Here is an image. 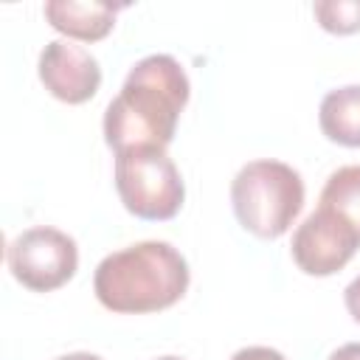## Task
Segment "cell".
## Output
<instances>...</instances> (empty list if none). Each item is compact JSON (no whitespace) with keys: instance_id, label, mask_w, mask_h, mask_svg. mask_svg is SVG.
Masks as SVG:
<instances>
[{"instance_id":"obj_1","label":"cell","mask_w":360,"mask_h":360,"mask_svg":"<svg viewBox=\"0 0 360 360\" xmlns=\"http://www.w3.org/2000/svg\"><path fill=\"white\" fill-rule=\"evenodd\" d=\"M188 76L169 53H149L135 62L104 110V141L124 152L132 146L166 149L177 132L183 107L188 104Z\"/></svg>"},{"instance_id":"obj_2","label":"cell","mask_w":360,"mask_h":360,"mask_svg":"<svg viewBox=\"0 0 360 360\" xmlns=\"http://www.w3.org/2000/svg\"><path fill=\"white\" fill-rule=\"evenodd\" d=\"M188 290V262L160 239L135 242L104 256L93 276V292L110 312L141 315L177 304Z\"/></svg>"},{"instance_id":"obj_3","label":"cell","mask_w":360,"mask_h":360,"mask_svg":"<svg viewBox=\"0 0 360 360\" xmlns=\"http://www.w3.org/2000/svg\"><path fill=\"white\" fill-rule=\"evenodd\" d=\"M231 205L245 231L259 239H278L304 208V180L281 160H250L231 180Z\"/></svg>"},{"instance_id":"obj_4","label":"cell","mask_w":360,"mask_h":360,"mask_svg":"<svg viewBox=\"0 0 360 360\" xmlns=\"http://www.w3.org/2000/svg\"><path fill=\"white\" fill-rule=\"evenodd\" d=\"M115 188L124 208L138 219H172L186 200L180 169L160 146L115 152Z\"/></svg>"},{"instance_id":"obj_5","label":"cell","mask_w":360,"mask_h":360,"mask_svg":"<svg viewBox=\"0 0 360 360\" xmlns=\"http://www.w3.org/2000/svg\"><path fill=\"white\" fill-rule=\"evenodd\" d=\"M6 262L11 276L22 287L34 292H51L73 278L79 267V248L76 239L68 236L65 231L51 225H37L17 233L8 242Z\"/></svg>"},{"instance_id":"obj_6","label":"cell","mask_w":360,"mask_h":360,"mask_svg":"<svg viewBox=\"0 0 360 360\" xmlns=\"http://www.w3.org/2000/svg\"><path fill=\"white\" fill-rule=\"evenodd\" d=\"M360 248L354 228L335 211L318 205L292 233V262L307 276H332L343 270Z\"/></svg>"},{"instance_id":"obj_7","label":"cell","mask_w":360,"mask_h":360,"mask_svg":"<svg viewBox=\"0 0 360 360\" xmlns=\"http://www.w3.org/2000/svg\"><path fill=\"white\" fill-rule=\"evenodd\" d=\"M37 73H39V82L45 84V90L65 104L90 101L101 84L98 59L87 48H82L70 39L48 42L39 51Z\"/></svg>"},{"instance_id":"obj_8","label":"cell","mask_w":360,"mask_h":360,"mask_svg":"<svg viewBox=\"0 0 360 360\" xmlns=\"http://www.w3.org/2000/svg\"><path fill=\"white\" fill-rule=\"evenodd\" d=\"M118 8L121 6H110V3L48 0L42 11H45V20L51 22V28H56L59 34L82 39V42H96L112 31Z\"/></svg>"},{"instance_id":"obj_9","label":"cell","mask_w":360,"mask_h":360,"mask_svg":"<svg viewBox=\"0 0 360 360\" xmlns=\"http://www.w3.org/2000/svg\"><path fill=\"white\" fill-rule=\"evenodd\" d=\"M318 124L332 143L360 149V84L329 90L321 101Z\"/></svg>"},{"instance_id":"obj_10","label":"cell","mask_w":360,"mask_h":360,"mask_svg":"<svg viewBox=\"0 0 360 360\" xmlns=\"http://www.w3.org/2000/svg\"><path fill=\"white\" fill-rule=\"evenodd\" d=\"M318 205L335 211L360 236V163L335 169L321 188Z\"/></svg>"},{"instance_id":"obj_11","label":"cell","mask_w":360,"mask_h":360,"mask_svg":"<svg viewBox=\"0 0 360 360\" xmlns=\"http://www.w3.org/2000/svg\"><path fill=\"white\" fill-rule=\"evenodd\" d=\"M318 22L329 34L360 31V0H318L312 6Z\"/></svg>"},{"instance_id":"obj_12","label":"cell","mask_w":360,"mask_h":360,"mask_svg":"<svg viewBox=\"0 0 360 360\" xmlns=\"http://www.w3.org/2000/svg\"><path fill=\"white\" fill-rule=\"evenodd\" d=\"M231 360H287V357L281 352L270 349V346H245Z\"/></svg>"},{"instance_id":"obj_13","label":"cell","mask_w":360,"mask_h":360,"mask_svg":"<svg viewBox=\"0 0 360 360\" xmlns=\"http://www.w3.org/2000/svg\"><path fill=\"white\" fill-rule=\"evenodd\" d=\"M343 304H346L349 315L360 323V276H354V278L349 281V287L343 290Z\"/></svg>"},{"instance_id":"obj_14","label":"cell","mask_w":360,"mask_h":360,"mask_svg":"<svg viewBox=\"0 0 360 360\" xmlns=\"http://www.w3.org/2000/svg\"><path fill=\"white\" fill-rule=\"evenodd\" d=\"M329 360H360V343H343V346H338L329 354Z\"/></svg>"},{"instance_id":"obj_15","label":"cell","mask_w":360,"mask_h":360,"mask_svg":"<svg viewBox=\"0 0 360 360\" xmlns=\"http://www.w3.org/2000/svg\"><path fill=\"white\" fill-rule=\"evenodd\" d=\"M53 360H104V357H98L93 352H68V354H59Z\"/></svg>"},{"instance_id":"obj_16","label":"cell","mask_w":360,"mask_h":360,"mask_svg":"<svg viewBox=\"0 0 360 360\" xmlns=\"http://www.w3.org/2000/svg\"><path fill=\"white\" fill-rule=\"evenodd\" d=\"M155 360H183V357H177V354H163V357H155Z\"/></svg>"}]
</instances>
